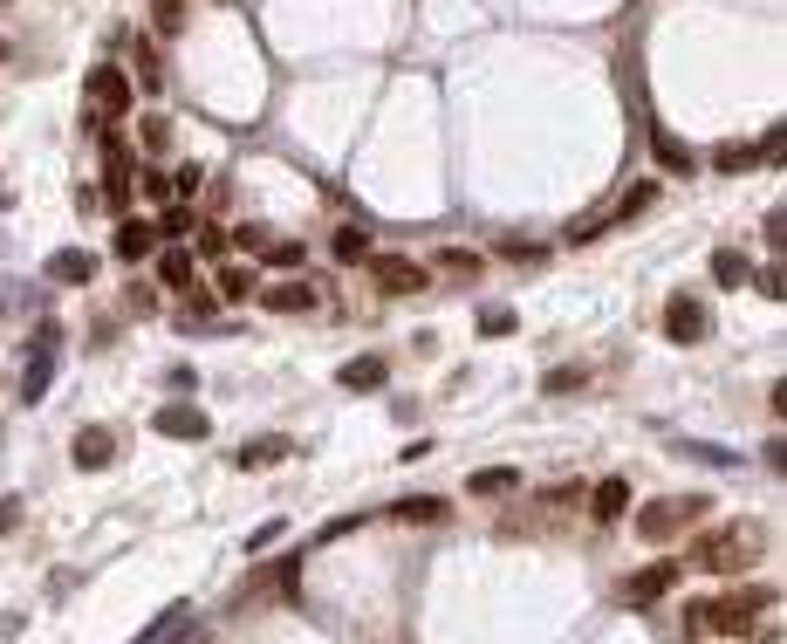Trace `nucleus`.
Masks as SVG:
<instances>
[{"label":"nucleus","mask_w":787,"mask_h":644,"mask_svg":"<svg viewBox=\"0 0 787 644\" xmlns=\"http://www.w3.org/2000/svg\"><path fill=\"white\" fill-rule=\"evenodd\" d=\"M774 610H780V590H774V582H746V590H726V597L691 603V610H685V631H691V637H712V631L746 637L753 624H767Z\"/></svg>","instance_id":"f257e3e1"},{"label":"nucleus","mask_w":787,"mask_h":644,"mask_svg":"<svg viewBox=\"0 0 787 644\" xmlns=\"http://www.w3.org/2000/svg\"><path fill=\"white\" fill-rule=\"evenodd\" d=\"M761 556H767V521H733V528H719V535H706L699 548H691V569L733 576V569H753Z\"/></svg>","instance_id":"f03ea898"},{"label":"nucleus","mask_w":787,"mask_h":644,"mask_svg":"<svg viewBox=\"0 0 787 644\" xmlns=\"http://www.w3.org/2000/svg\"><path fill=\"white\" fill-rule=\"evenodd\" d=\"M706 494H671V501H651L644 514H637V535L644 542H671V535H685V528H699L706 521Z\"/></svg>","instance_id":"7ed1b4c3"},{"label":"nucleus","mask_w":787,"mask_h":644,"mask_svg":"<svg viewBox=\"0 0 787 644\" xmlns=\"http://www.w3.org/2000/svg\"><path fill=\"white\" fill-rule=\"evenodd\" d=\"M678 582H685V563H678V556H657V563H644L637 576H623V603H630V610H651L665 590H678Z\"/></svg>","instance_id":"20e7f679"},{"label":"nucleus","mask_w":787,"mask_h":644,"mask_svg":"<svg viewBox=\"0 0 787 644\" xmlns=\"http://www.w3.org/2000/svg\"><path fill=\"white\" fill-rule=\"evenodd\" d=\"M89 103H97L89 117H103V124L123 117V110H131V76H123L117 63H97V69H89Z\"/></svg>","instance_id":"39448f33"},{"label":"nucleus","mask_w":787,"mask_h":644,"mask_svg":"<svg viewBox=\"0 0 787 644\" xmlns=\"http://www.w3.org/2000/svg\"><path fill=\"white\" fill-rule=\"evenodd\" d=\"M151 433H165V439H206L212 433V418L199 405H185V397H172V405H157L151 412Z\"/></svg>","instance_id":"423d86ee"},{"label":"nucleus","mask_w":787,"mask_h":644,"mask_svg":"<svg viewBox=\"0 0 787 644\" xmlns=\"http://www.w3.org/2000/svg\"><path fill=\"white\" fill-rule=\"evenodd\" d=\"M370 282L384 288V295H418L425 288V268L404 261V254H370Z\"/></svg>","instance_id":"0eeeda50"},{"label":"nucleus","mask_w":787,"mask_h":644,"mask_svg":"<svg viewBox=\"0 0 787 644\" xmlns=\"http://www.w3.org/2000/svg\"><path fill=\"white\" fill-rule=\"evenodd\" d=\"M706 329H712V316H706L699 295H671L665 302V336H671V343H699Z\"/></svg>","instance_id":"6e6552de"},{"label":"nucleus","mask_w":787,"mask_h":644,"mask_svg":"<svg viewBox=\"0 0 787 644\" xmlns=\"http://www.w3.org/2000/svg\"><path fill=\"white\" fill-rule=\"evenodd\" d=\"M261 309L267 316H315V288L308 282H267L261 288Z\"/></svg>","instance_id":"1a4fd4ad"},{"label":"nucleus","mask_w":787,"mask_h":644,"mask_svg":"<svg viewBox=\"0 0 787 644\" xmlns=\"http://www.w3.org/2000/svg\"><path fill=\"white\" fill-rule=\"evenodd\" d=\"M774 151H780V131H767L761 144H726V151H719V172H753V165H774Z\"/></svg>","instance_id":"9d476101"},{"label":"nucleus","mask_w":787,"mask_h":644,"mask_svg":"<svg viewBox=\"0 0 787 644\" xmlns=\"http://www.w3.org/2000/svg\"><path fill=\"white\" fill-rule=\"evenodd\" d=\"M69 459H76V467H83V473H97V467H110V459H117V439L103 433V425H89V433H76V446H69Z\"/></svg>","instance_id":"9b49d317"},{"label":"nucleus","mask_w":787,"mask_h":644,"mask_svg":"<svg viewBox=\"0 0 787 644\" xmlns=\"http://www.w3.org/2000/svg\"><path fill=\"white\" fill-rule=\"evenodd\" d=\"M157 282H165V288H178V295H193V282H199V261H193V248H165V254H157Z\"/></svg>","instance_id":"f8f14e48"},{"label":"nucleus","mask_w":787,"mask_h":644,"mask_svg":"<svg viewBox=\"0 0 787 644\" xmlns=\"http://www.w3.org/2000/svg\"><path fill=\"white\" fill-rule=\"evenodd\" d=\"M151 248H157L151 220H123V227H117V240H110V254H117V261H151Z\"/></svg>","instance_id":"ddd939ff"},{"label":"nucleus","mask_w":787,"mask_h":644,"mask_svg":"<svg viewBox=\"0 0 787 644\" xmlns=\"http://www.w3.org/2000/svg\"><path fill=\"white\" fill-rule=\"evenodd\" d=\"M48 274H55L62 288H83L89 274H97V261H89L83 248H62V254H48Z\"/></svg>","instance_id":"4468645a"},{"label":"nucleus","mask_w":787,"mask_h":644,"mask_svg":"<svg viewBox=\"0 0 787 644\" xmlns=\"http://www.w3.org/2000/svg\"><path fill=\"white\" fill-rule=\"evenodd\" d=\"M384 357H350L342 363V391H384Z\"/></svg>","instance_id":"2eb2a0df"},{"label":"nucleus","mask_w":787,"mask_h":644,"mask_svg":"<svg viewBox=\"0 0 787 644\" xmlns=\"http://www.w3.org/2000/svg\"><path fill=\"white\" fill-rule=\"evenodd\" d=\"M712 282H719V288H746V282H753V261H746L740 248H719V254H712Z\"/></svg>","instance_id":"dca6fc26"},{"label":"nucleus","mask_w":787,"mask_h":644,"mask_svg":"<svg viewBox=\"0 0 787 644\" xmlns=\"http://www.w3.org/2000/svg\"><path fill=\"white\" fill-rule=\"evenodd\" d=\"M589 514L595 521H623L630 514V487L623 480H603V487H595V501H589Z\"/></svg>","instance_id":"f3484780"},{"label":"nucleus","mask_w":787,"mask_h":644,"mask_svg":"<svg viewBox=\"0 0 787 644\" xmlns=\"http://www.w3.org/2000/svg\"><path fill=\"white\" fill-rule=\"evenodd\" d=\"M466 487H472V494H487V501H500V494H514V487H521V473L514 467H487V473H472Z\"/></svg>","instance_id":"a211bd4d"},{"label":"nucleus","mask_w":787,"mask_h":644,"mask_svg":"<svg viewBox=\"0 0 787 644\" xmlns=\"http://www.w3.org/2000/svg\"><path fill=\"white\" fill-rule=\"evenodd\" d=\"M651 206H657V178H637V186H630V193L616 199L610 220H637V212H651Z\"/></svg>","instance_id":"6ab92c4d"},{"label":"nucleus","mask_w":787,"mask_h":644,"mask_svg":"<svg viewBox=\"0 0 787 644\" xmlns=\"http://www.w3.org/2000/svg\"><path fill=\"white\" fill-rule=\"evenodd\" d=\"M651 144H657V159H665V172H678V178H685L691 165H699V159H691V151H685L671 131H651Z\"/></svg>","instance_id":"aec40b11"},{"label":"nucleus","mask_w":787,"mask_h":644,"mask_svg":"<svg viewBox=\"0 0 787 644\" xmlns=\"http://www.w3.org/2000/svg\"><path fill=\"white\" fill-rule=\"evenodd\" d=\"M193 227H199V220H193V206H165V212H157V227H151V233H157V240H185Z\"/></svg>","instance_id":"412c9836"},{"label":"nucleus","mask_w":787,"mask_h":644,"mask_svg":"<svg viewBox=\"0 0 787 644\" xmlns=\"http://www.w3.org/2000/svg\"><path fill=\"white\" fill-rule=\"evenodd\" d=\"M274 459H288V439H254V446H240V467L254 473V467H274Z\"/></svg>","instance_id":"4be33fe9"},{"label":"nucleus","mask_w":787,"mask_h":644,"mask_svg":"<svg viewBox=\"0 0 787 644\" xmlns=\"http://www.w3.org/2000/svg\"><path fill=\"white\" fill-rule=\"evenodd\" d=\"M254 295V268H219V302H247Z\"/></svg>","instance_id":"5701e85b"},{"label":"nucleus","mask_w":787,"mask_h":644,"mask_svg":"<svg viewBox=\"0 0 787 644\" xmlns=\"http://www.w3.org/2000/svg\"><path fill=\"white\" fill-rule=\"evenodd\" d=\"M391 514H397V521H412V528H418V521L431 528V521H446V501H397Z\"/></svg>","instance_id":"b1692460"},{"label":"nucleus","mask_w":787,"mask_h":644,"mask_svg":"<svg viewBox=\"0 0 787 644\" xmlns=\"http://www.w3.org/2000/svg\"><path fill=\"white\" fill-rule=\"evenodd\" d=\"M227 240H233L240 254H267V227H261V220H240V227H233Z\"/></svg>","instance_id":"393cba45"},{"label":"nucleus","mask_w":787,"mask_h":644,"mask_svg":"<svg viewBox=\"0 0 787 644\" xmlns=\"http://www.w3.org/2000/svg\"><path fill=\"white\" fill-rule=\"evenodd\" d=\"M336 261H370V233L363 227H342L336 233Z\"/></svg>","instance_id":"a878e982"},{"label":"nucleus","mask_w":787,"mask_h":644,"mask_svg":"<svg viewBox=\"0 0 787 644\" xmlns=\"http://www.w3.org/2000/svg\"><path fill=\"white\" fill-rule=\"evenodd\" d=\"M151 21H157V35H178V28H185V0H151Z\"/></svg>","instance_id":"bb28decb"},{"label":"nucleus","mask_w":787,"mask_h":644,"mask_svg":"<svg viewBox=\"0 0 787 644\" xmlns=\"http://www.w3.org/2000/svg\"><path fill=\"white\" fill-rule=\"evenodd\" d=\"M212 254H227V233H219V227H193V261H212Z\"/></svg>","instance_id":"cd10ccee"},{"label":"nucleus","mask_w":787,"mask_h":644,"mask_svg":"<svg viewBox=\"0 0 787 644\" xmlns=\"http://www.w3.org/2000/svg\"><path fill=\"white\" fill-rule=\"evenodd\" d=\"M438 268H452V274H472V268H487V261L472 254V248H446V254H438Z\"/></svg>","instance_id":"c85d7f7f"},{"label":"nucleus","mask_w":787,"mask_h":644,"mask_svg":"<svg viewBox=\"0 0 787 644\" xmlns=\"http://www.w3.org/2000/svg\"><path fill=\"white\" fill-rule=\"evenodd\" d=\"M267 261H274V268H302L308 254L295 248V240H267Z\"/></svg>","instance_id":"c756f323"},{"label":"nucleus","mask_w":787,"mask_h":644,"mask_svg":"<svg viewBox=\"0 0 787 644\" xmlns=\"http://www.w3.org/2000/svg\"><path fill=\"white\" fill-rule=\"evenodd\" d=\"M480 336H514V309H487L480 316Z\"/></svg>","instance_id":"7c9ffc66"},{"label":"nucleus","mask_w":787,"mask_h":644,"mask_svg":"<svg viewBox=\"0 0 787 644\" xmlns=\"http://www.w3.org/2000/svg\"><path fill=\"white\" fill-rule=\"evenodd\" d=\"M138 193L157 206V199H172V178H165V172H144V178H138Z\"/></svg>","instance_id":"2f4dec72"},{"label":"nucleus","mask_w":787,"mask_h":644,"mask_svg":"<svg viewBox=\"0 0 787 644\" xmlns=\"http://www.w3.org/2000/svg\"><path fill=\"white\" fill-rule=\"evenodd\" d=\"M281 528H288V521H261V528L247 535V548H254V556H261V548H274V542H281Z\"/></svg>","instance_id":"473e14b6"},{"label":"nucleus","mask_w":787,"mask_h":644,"mask_svg":"<svg viewBox=\"0 0 787 644\" xmlns=\"http://www.w3.org/2000/svg\"><path fill=\"white\" fill-rule=\"evenodd\" d=\"M350 528H363V514H342V521H329V528H315V542H342Z\"/></svg>","instance_id":"72a5a7b5"},{"label":"nucleus","mask_w":787,"mask_h":644,"mask_svg":"<svg viewBox=\"0 0 787 644\" xmlns=\"http://www.w3.org/2000/svg\"><path fill=\"white\" fill-rule=\"evenodd\" d=\"M138 83H144V89H157V83H165V76H157V55H151V48L138 55Z\"/></svg>","instance_id":"f704fd0d"},{"label":"nucleus","mask_w":787,"mask_h":644,"mask_svg":"<svg viewBox=\"0 0 787 644\" xmlns=\"http://www.w3.org/2000/svg\"><path fill=\"white\" fill-rule=\"evenodd\" d=\"M548 391H555V397H561V391H582V371H555V378H548Z\"/></svg>","instance_id":"c9c22d12"}]
</instances>
